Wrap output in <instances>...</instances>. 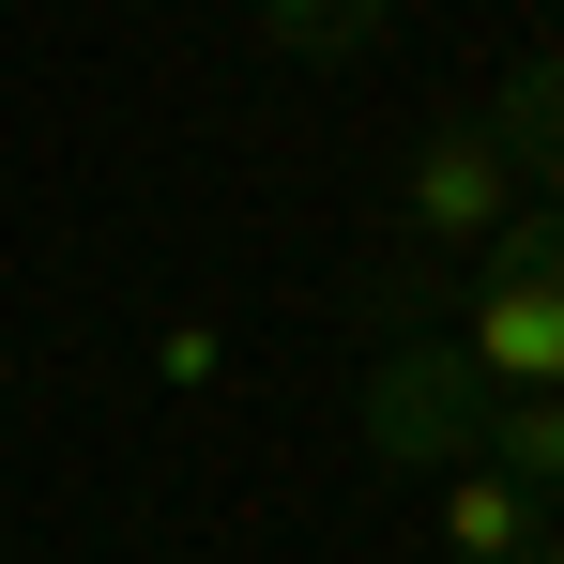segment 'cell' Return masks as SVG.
Listing matches in <instances>:
<instances>
[{"mask_svg":"<svg viewBox=\"0 0 564 564\" xmlns=\"http://www.w3.org/2000/svg\"><path fill=\"white\" fill-rule=\"evenodd\" d=\"M367 443H381L397 473H458L473 443H488V397H473V367L427 336V321L381 336V367H367Z\"/></svg>","mask_w":564,"mask_h":564,"instance_id":"1","label":"cell"},{"mask_svg":"<svg viewBox=\"0 0 564 564\" xmlns=\"http://www.w3.org/2000/svg\"><path fill=\"white\" fill-rule=\"evenodd\" d=\"M503 214H519L503 138H488V122H427V138H412V184H397V229H412V245H443V260H488V245H503Z\"/></svg>","mask_w":564,"mask_h":564,"instance_id":"2","label":"cell"},{"mask_svg":"<svg viewBox=\"0 0 564 564\" xmlns=\"http://www.w3.org/2000/svg\"><path fill=\"white\" fill-rule=\"evenodd\" d=\"M443 351L473 367V397H564V275H473V305L443 321Z\"/></svg>","mask_w":564,"mask_h":564,"instance_id":"3","label":"cell"},{"mask_svg":"<svg viewBox=\"0 0 564 564\" xmlns=\"http://www.w3.org/2000/svg\"><path fill=\"white\" fill-rule=\"evenodd\" d=\"M534 534H550V503H519L488 458L443 473V550H458V564H534Z\"/></svg>","mask_w":564,"mask_h":564,"instance_id":"4","label":"cell"},{"mask_svg":"<svg viewBox=\"0 0 564 564\" xmlns=\"http://www.w3.org/2000/svg\"><path fill=\"white\" fill-rule=\"evenodd\" d=\"M488 138H503V169H534L564 198V46H534L503 93H488Z\"/></svg>","mask_w":564,"mask_h":564,"instance_id":"5","label":"cell"},{"mask_svg":"<svg viewBox=\"0 0 564 564\" xmlns=\"http://www.w3.org/2000/svg\"><path fill=\"white\" fill-rule=\"evenodd\" d=\"M473 458L503 473V488H519V503H550V519H564V397H503V412H488V443H473Z\"/></svg>","mask_w":564,"mask_h":564,"instance_id":"6","label":"cell"},{"mask_svg":"<svg viewBox=\"0 0 564 564\" xmlns=\"http://www.w3.org/2000/svg\"><path fill=\"white\" fill-rule=\"evenodd\" d=\"M381 31H397L381 0H336V15H305V0H275V15H260V46H290V62H367Z\"/></svg>","mask_w":564,"mask_h":564,"instance_id":"7","label":"cell"},{"mask_svg":"<svg viewBox=\"0 0 564 564\" xmlns=\"http://www.w3.org/2000/svg\"><path fill=\"white\" fill-rule=\"evenodd\" d=\"M214 367H229V336H214V321H153V381H169V397H198Z\"/></svg>","mask_w":564,"mask_h":564,"instance_id":"8","label":"cell"},{"mask_svg":"<svg viewBox=\"0 0 564 564\" xmlns=\"http://www.w3.org/2000/svg\"><path fill=\"white\" fill-rule=\"evenodd\" d=\"M534 564H564V519H550V534H534Z\"/></svg>","mask_w":564,"mask_h":564,"instance_id":"9","label":"cell"}]
</instances>
